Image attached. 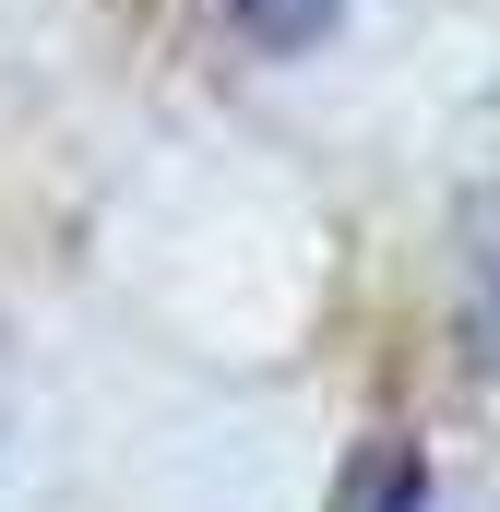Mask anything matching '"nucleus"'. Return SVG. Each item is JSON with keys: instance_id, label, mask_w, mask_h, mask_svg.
I'll use <instances>...</instances> for the list:
<instances>
[{"instance_id": "1", "label": "nucleus", "mask_w": 500, "mask_h": 512, "mask_svg": "<svg viewBox=\"0 0 500 512\" xmlns=\"http://www.w3.org/2000/svg\"><path fill=\"white\" fill-rule=\"evenodd\" d=\"M334 512H429V465H417L405 441H370V453L346 465V489H334Z\"/></svg>"}, {"instance_id": "2", "label": "nucleus", "mask_w": 500, "mask_h": 512, "mask_svg": "<svg viewBox=\"0 0 500 512\" xmlns=\"http://www.w3.org/2000/svg\"><path fill=\"white\" fill-rule=\"evenodd\" d=\"M227 12H239L262 48H310V36H322V24H334L346 0H227Z\"/></svg>"}, {"instance_id": "3", "label": "nucleus", "mask_w": 500, "mask_h": 512, "mask_svg": "<svg viewBox=\"0 0 500 512\" xmlns=\"http://www.w3.org/2000/svg\"><path fill=\"white\" fill-rule=\"evenodd\" d=\"M465 274H477V298L500 310V179H489V203L465 215Z\"/></svg>"}]
</instances>
